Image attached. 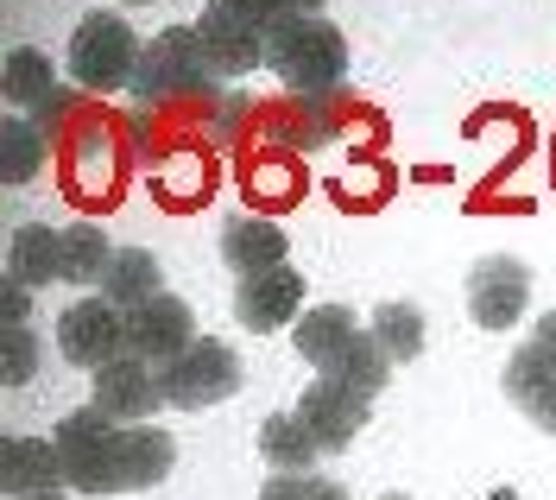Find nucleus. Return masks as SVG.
Returning <instances> with one entry per match:
<instances>
[{
  "instance_id": "1",
  "label": "nucleus",
  "mask_w": 556,
  "mask_h": 500,
  "mask_svg": "<svg viewBox=\"0 0 556 500\" xmlns=\"http://www.w3.org/2000/svg\"><path fill=\"white\" fill-rule=\"evenodd\" d=\"M266 71L291 96H329L348 76V38L323 13H285L266 33Z\"/></svg>"
},
{
  "instance_id": "2",
  "label": "nucleus",
  "mask_w": 556,
  "mask_h": 500,
  "mask_svg": "<svg viewBox=\"0 0 556 500\" xmlns=\"http://www.w3.org/2000/svg\"><path fill=\"white\" fill-rule=\"evenodd\" d=\"M51 443H58L70 495H127V482H121V425L108 412L83 405V412L58 418Z\"/></svg>"
},
{
  "instance_id": "3",
  "label": "nucleus",
  "mask_w": 556,
  "mask_h": 500,
  "mask_svg": "<svg viewBox=\"0 0 556 500\" xmlns=\"http://www.w3.org/2000/svg\"><path fill=\"white\" fill-rule=\"evenodd\" d=\"M215 83H222V76L208 71L197 26H172V33H159L139 51L127 89H134V102H172V96H208Z\"/></svg>"
},
{
  "instance_id": "4",
  "label": "nucleus",
  "mask_w": 556,
  "mask_h": 500,
  "mask_svg": "<svg viewBox=\"0 0 556 500\" xmlns=\"http://www.w3.org/2000/svg\"><path fill=\"white\" fill-rule=\"evenodd\" d=\"M139 45L134 26L121 20V13H89V20H76V33H70V76L83 83V89H96V96H108V89H127L134 83V64H139Z\"/></svg>"
},
{
  "instance_id": "5",
  "label": "nucleus",
  "mask_w": 556,
  "mask_h": 500,
  "mask_svg": "<svg viewBox=\"0 0 556 500\" xmlns=\"http://www.w3.org/2000/svg\"><path fill=\"white\" fill-rule=\"evenodd\" d=\"M159 393H165V405H177V412H208V405H222V399L241 393V361H235L228 342L197 336L177 361L159 367Z\"/></svg>"
},
{
  "instance_id": "6",
  "label": "nucleus",
  "mask_w": 556,
  "mask_h": 500,
  "mask_svg": "<svg viewBox=\"0 0 556 500\" xmlns=\"http://www.w3.org/2000/svg\"><path fill=\"white\" fill-rule=\"evenodd\" d=\"M121 323H127V355L152 361V367L177 361L197 342V317H190V304H184L177 291H159V298H146V304H127Z\"/></svg>"
},
{
  "instance_id": "7",
  "label": "nucleus",
  "mask_w": 556,
  "mask_h": 500,
  "mask_svg": "<svg viewBox=\"0 0 556 500\" xmlns=\"http://www.w3.org/2000/svg\"><path fill=\"white\" fill-rule=\"evenodd\" d=\"M58 355L70 367H108L114 355H127V323H121V304L108 298H83L58 317Z\"/></svg>"
},
{
  "instance_id": "8",
  "label": "nucleus",
  "mask_w": 556,
  "mask_h": 500,
  "mask_svg": "<svg viewBox=\"0 0 556 500\" xmlns=\"http://www.w3.org/2000/svg\"><path fill=\"white\" fill-rule=\"evenodd\" d=\"M525 311H531V273L519 260H506V253L475 260V273H468V317L500 336V329L525 323Z\"/></svg>"
},
{
  "instance_id": "9",
  "label": "nucleus",
  "mask_w": 556,
  "mask_h": 500,
  "mask_svg": "<svg viewBox=\"0 0 556 500\" xmlns=\"http://www.w3.org/2000/svg\"><path fill=\"white\" fill-rule=\"evenodd\" d=\"M89 380H96L89 405L108 412L114 425H146V418L165 405V393H159V367H152V361H139V355H114L108 367H96Z\"/></svg>"
},
{
  "instance_id": "10",
  "label": "nucleus",
  "mask_w": 556,
  "mask_h": 500,
  "mask_svg": "<svg viewBox=\"0 0 556 500\" xmlns=\"http://www.w3.org/2000/svg\"><path fill=\"white\" fill-rule=\"evenodd\" d=\"M298 418L316 430L323 457H336V450H348V443L367 430L374 399L354 393V387H342V380H329V374H316V387H304V399H298Z\"/></svg>"
},
{
  "instance_id": "11",
  "label": "nucleus",
  "mask_w": 556,
  "mask_h": 500,
  "mask_svg": "<svg viewBox=\"0 0 556 500\" xmlns=\"http://www.w3.org/2000/svg\"><path fill=\"white\" fill-rule=\"evenodd\" d=\"M304 317V273L291 266H273V273H253L235 286V323L253 329V336H273V329H291Z\"/></svg>"
},
{
  "instance_id": "12",
  "label": "nucleus",
  "mask_w": 556,
  "mask_h": 500,
  "mask_svg": "<svg viewBox=\"0 0 556 500\" xmlns=\"http://www.w3.org/2000/svg\"><path fill=\"white\" fill-rule=\"evenodd\" d=\"M197 38H203V58L215 76H247L266 64V33H253L241 20H228V13H215L203 7V20H197Z\"/></svg>"
},
{
  "instance_id": "13",
  "label": "nucleus",
  "mask_w": 556,
  "mask_h": 500,
  "mask_svg": "<svg viewBox=\"0 0 556 500\" xmlns=\"http://www.w3.org/2000/svg\"><path fill=\"white\" fill-rule=\"evenodd\" d=\"M285 253H291V241H285V228L273 215H235L222 228V260L235 266V279L273 273V266H285Z\"/></svg>"
},
{
  "instance_id": "14",
  "label": "nucleus",
  "mask_w": 556,
  "mask_h": 500,
  "mask_svg": "<svg viewBox=\"0 0 556 500\" xmlns=\"http://www.w3.org/2000/svg\"><path fill=\"white\" fill-rule=\"evenodd\" d=\"M7 279L20 286H58L64 279V228L51 222H20L13 241H7Z\"/></svg>"
},
{
  "instance_id": "15",
  "label": "nucleus",
  "mask_w": 556,
  "mask_h": 500,
  "mask_svg": "<svg viewBox=\"0 0 556 500\" xmlns=\"http://www.w3.org/2000/svg\"><path fill=\"white\" fill-rule=\"evenodd\" d=\"M177 463V437L165 425H121V482H127V495H146V488H159Z\"/></svg>"
},
{
  "instance_id": "16",
  "label": "nucleus",
  "mask_w": 556,
  "mask_h": 500,
  "mask_svg": "<svg viewBox=\"0 0 556 500\" xmlns=\"http://www.w3.org/2000/svg\"><path fill=\"white\" fill-rule=\"evenodd\" d=\"M354 336H361V323H354V311H348V304H311L304 317L291 323V342H298V355L311 361L316 374L342 355Z\"/></svg>"
},
{
  "instance_id": "17",
  "label": "nucleus",
  "mask_w": 556,
  "mask_h": 500,
  "mask_svg": "<svg viewBox=\"0 0 556 500\" xmlns=\"http://www.w3.org/2000/svg\"><path fill=\"white\" fill-rule=\"evenodd\" d=\"M51 482H64L58 443H45V437H7V443H0V488L13 500L33 495V488H51Z\"/></svg>"
},
{
  "instance_id": "18",
  "label": "nucleus",
  "mask_w": 556,
  "mask_h": 500,
  "mask_svg": "<svg viewBox=\"0 0 556 500\" xmlns=\"http://www.w3.org/2000/svg\"><path fill=\"white\" fill-rule=\"evenodd\" d=\"M0 89H7V102L20 108V114H38V108L64 89V83H58V71H51V58H45V51L20 45V51H7V64H0Z\"/></svg>"
},
{
  "instance_id": "19",
  "label": "nucleus",
  "mask_w": 556,
  "mask_h": 500,
  "mask_svg": "<svg viewBox=\"0 0 556 500\" xmlns=\"http://www.w3.org/2000/svg\"><path fill=\"white\" fill-rule=\"evenodd\" d=\"M165 291V266H159V253L146 248H114V266H108L102 279V298L108 304H146V298H159Z\"/></svg>"
},
{
  "instance_id": "20",
  "label": "nucleus",
  "mask_w": 556,
  "mask_h": 500,
  "mask_svg": "<svg viewBox=\"0 0 556 500\" xmlns=\"http://www.w3.org/2000/svg\"><path fill=\"white\" fill-rule=\"evenodd\" d=\"M260 457L273 468H316L323 443H316V430L304 425L298 412H273V418L260 425Z\"/></svg>"
},
{
  "instance_id": "21",
  "label": "nucleus",
  "mask_w": 556,
  "mask_h": 500,
  "mask_svg": "<svg viewBox=\"0 0 556 500\" xmlns=\"http://www.w3.org/2000/svg\"><path fill=\"white\" fill-rule=\"evenodd\" d=\"M45 165V127L33 114H7L0 121V184H33Z\"/></svg>"
},
{
  "instance_id": "22",
  "label": "nucleus",
  "mask_w": 556,
  "mask_h": 500,
  "mask_svg": "<svg viewBox=\"0 0 556 500\" xmlns=\"http://www.w3.org/2000/svg\"><path fill=\"white\" fill-rule=\"evenodd\" d=\"M367 336H374L392 361H417V355H424V342H430L424 311H417L412 298H392V304H380V311H374V323H367Z\"/></svg>"
},
{
  "instance_id": "23",
  "label": "nucleus",
  "mask_w": 556,
  "mask_h": 500,
  "mask_svg": "<svg viewBox=\"0 0 556 500\" xmlns=\"http://www.w3.org/2000/svg\"><path fill=\"white\" fill-rule=\"evenodd\" d=\"M323 374H329V380H342V387H354V393L380 399L386 374H392V355H386L380 342H374V336L361 329V336H354V342H348L342 355H336V361H329V367H323Z\"/></svg>"
},
{
  "instance_id": "24",
  "label": "nucleus",
  "mask_w": 556,
  "mask_h": 500,
  "mask_svg": "<svg viewBox=\"0 0 556 500\" xmlns=\"http://www.w3.org/2000/svg\"><path fill=\"white\" fill-rule=\"evenodd\" d=\"M108 266H114V248L96 222H76L64 228V286H102Z\"/></svg>"
},
{
  "instance_id": "25",
  "label": "nucleus",
  "mask_w": 556,
  "mask_h": 500,
  "mask_svg": "<svg viewBox=\"0 0 556 500\" xmlns=\"http://www.w3.org/2000/svg\"><path fill=\"white\" fill-rule=\"evenodd\" d=\"M500 387H506V399L519 405L531 425L556 437V380H538V374H525V367H506V380H500Z\"/></svg>"
},
{
  "instance_id": "26",
  "label": "nucleus",
  "mask_w": 556,
  "mask_h": 500,
  "mask_svg": "<svg viewBox=\"0 0 556 500\" xmlns=\"http://www.w3.org/2000/svg\"><path fill=\"white\" fill-rule=\"evenodd\" d=\"M38 374V336L26 323H7L0 329V387H26Z\"/></svg>"
},
{
  "instance_id": "27",
  "label": "nucleus",
  "mask_w": 556,
  "mask_h": 500,
  "mask_svg": "<svg viewBox=\"0 0 556 500\" xmlns=\"http://www.w3.org/2000/svg\"><path fill=\"white\" fill-rule=\"evenodd\" d=\"M506 367H525V374H538V380H556V311H544V317L531 323V336L513 349Z\"/></svg>"
},
{
  "instance_id": "28",
  "label": "nucleus",
  "mask_w": 556,
  "mask_h": 500,
  "mask_svg": "<svg viewBox=\"0 0 556 500\" xmlns=\"http://www.w3.org/2000/svg\"><path fill=\"white\" fill-rule=\"evenodd\" d=\"M329 475H316V468H273V482L260 488V500H329Z\"/></svg>"
},
{
  "instance_id": "29",
  "label": "nucleus",
  "mask_w": 556,
  "mask_h": 500,
  "mask_svg": "<svg viewBox=\"0 0 556 500\" xmlns=\"http://www.w3.org/2000/svg\"><path fill=\"white\" fill-rule=\"evenodd\" d=\"M215 13H228V20H241V26H253V33H273L278 20H285V7L278 0H208Z\"/></svg>"
},
{
  "instance_id": "30",
  "label": "nucleus",
  "mask_w": 556,
  "mask_h": 500,
  "mask_svg": "<svg viewBox=\"0 0 556 500\" xmlns=\"http://www.w3.org/2000/svg\"><path fill=\"white\" fill-rule=\"evenodd\" d=\"M26 291H33V286L0 279V317H7V323H26V311H33V304H26Z\"/></svg>"
},
{
  "instance_id": "31",
  "label": "nucleus",
  "mask_w": 556,
  "mask_h": 500,
  "mask_svg": "<svg viewBox=\"0 0 556 500\" xmlns=\"http://www.w3.org/2000/svg\"><path fill=\"white\" fill-rule=\"evenodd\" d=\"M64 114H70V89H58V96H51V102L38 108L33 121H38V127H45V134H51V127H58V121H64Z\"/></svg>"
},
{
  "instance_id": "32",
  "label": "nucleus",
  "mask_w": 556,
  "mask_h": 500,
  "mask_svg": "<svg viewBox=\"0 0 556 500\" xmlns=\"http://www.w3.org/2000/svg\"><path fill=\"white\" fill-rule=\"evenodd\" d=\"M20 500H70L64 482H51V488H33V495H20Z\"/></svg>"
},
{
  "instance_id": "33",
  "label": "nucleus",
  "mask_w": 556,
  "mask_h": 500,
  "mask_svg": "<svg viewBox=\"0 0 556 500\" xmlns=\"http://www.w3.org/2000/svg\"><path fill=\"white\" fill-rule=\"evenodd\" d=\"M278 7H285V13H316L323 0H278Z\"/></svg>"
},
{
  "instance_id": "34",
  "label": "nucleus",
  "mask_w": 556,
  "mask_h": 500,
  "mask_svg": "<svg viewBox=\"0 0 556 500\" xmlns=\"http://www.w3.org/2000/svg\"><path fill=\"white\" fill-rule=\"evenodd\" d=\"M329 500H348V488H342V482H336V488H329Z\"/></svg>"
},
{
  "instance_id": "35",
  "label": "nucleus",
  "mask_w": 556,
  "mask_h": 500,
  "mask_svg": "<svg viewBox=\"0 0 556 500\" xmlns=\"http://www.w3.org/2000/svg\"><path fill=\"white\" fill-rule=\"evenodd\" d=\"M486 500H519V495H513V488H500V495H486Z\"/></svg>"
},
{
  "instance_id": "36",
  "label": "nucleus",
  "mask_w": 556,
  "mask_h": 500,
  "mask_svg": "<svg viewBox=\"0 0 556 500\" xmlns=\"http://www.w3.org/2000/svg\"><path fill=\"white\" fill-rule=\"evenodd\" d=\"M380 500H405V495H380Z\"/></svg>"
}]
</instances>
